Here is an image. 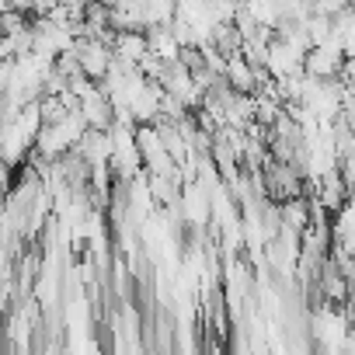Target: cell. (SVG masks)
I'll use <instances>...</instances> for the list:
<instances>
[{"label": "cell", "mask_w": 355, "mask_h": 355, "mask_svg": "<svg viewBox=\"0 0 355 355\" xmlns=\"http://www.w3.org/2000/svg\"><path fill=\"white\" fill-rule=\"evenodd\" d=\"M77 60H80V70H84V77L87 80H105L108 73H112V67H115V49H112V42H105V39H80L77 42Z\"/></svg>", "instance_id": "1"}, {"label": "cell", "mask_w": 355, "mask_h": 355, "mask_svg": "<svg viewBox=\"0 0 355 355\" xmlns=\"http://www.w3.org/2000/svg\"><path fill=\"white\" fill-rule=\"evenodd\" d=\"M345 49H341V42L338 39H331V42H324V46H313L310 53H306V63H303V73L306 77H313V80H338L341 77V70H345Z\"/></svg>", "instance_id": "2"}, {"label": "cell", "mask_w": 355, "mask_h": 355, "mask_svg": "<svg viewBox=\"0 0 355 355\" xmlns=\"http://www.w3.org/2000/svg\"><path fill=\"white\" fill-rule=\"evenodd\" d=\"M182 216H185V223H192V227H206L209 223V216H213V196H209V189H202L199 182L196 185H185V192H182Z\"/></svg>", "instance_id": "3"}, {"label": "cell", "mask_w": 355, "mask_h": 355, "mask_svg": "<svg viewBox=\"0 0 355 355\" xmlns=\"http://www.w3.org/2000/svg\"><path fill=\"white\" fill-rule=\"evenodd\" d=\"M112 49H115V60L119 63L139 67L150 56V39H146V32H119L115 42H112Z\"/></svg>", "instance_id": "4"}, {"label": "cell", "mask_w": 355, "mask_h": 355, "mask_svg": "<svg viewBox=\"0 0 355 355\" xmlns=\"http://www.w3.org/2000/svg\"><path fill=\"white\" fill-rule=\"evenodd\" d=\"M146 39H150V53L157 56V60H164L167 67L171 63H182V42L174 39V28L171 25H164V28H150L146 32Z\"/></svg>", "instance_id": "5"}]
</instances>
